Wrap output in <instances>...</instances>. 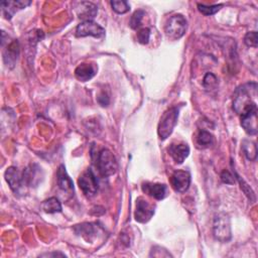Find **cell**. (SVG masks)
Listing matches in <instances>:
<instances>
[{"label": "cell", "instance_id": "1", "mask_svg": "<svg viewBox=\"0 0 258 258\" xmlns=\"http://www.w3.org/2000/svg\"><path fill=\"white\" fill-rule=\"evenodd\" d=\"M257 84L255 82L246 83L238 87L234 93L233 109L237 114H241L248 106L256 103Z\"/></svg>", "mask_w": 258, "mask_h": 258}, {"label": "cell", "instance_id": "2", "mask_svg": "<svg viewBox=\"0 0 258 258\" xmlns=\"http://www.w3.org/2000/svg\"><path fill=\"white\" fill-rule=\"evenodd\" d=\"M178 113L179 109L177 107H171L162 114L157 127V133L161 140H165L172 133L177 123Z\"/></svg>", "mask_w": 258, "mask_h": 258}, {"label": "cell", "instance_id": "3", "mask_svg": "<svg viewBox=\"0 0 258 258\" xmlns=\"http://www.w3.org/2000/svg\"><path fill=\"white\" fill-rule=\"evenodd\" d=\"M96 165L100 174L104 177L111 176L116 173L118 169V163L114 154L107 148H104L99 151L97 154Z\"/></svg>", "mask_w": 258, "mask_h": 258}, {"label": "cell", "instance_id": "4", "mask_svg": "<svg viewBox=\"0 0 258 258\" xmlns=\"http://www.w3.org/2000/svg\"><path fill=\"white\" fill-rule=\"evenodd\" d=\"M187 27V21L181 14L172 15L164 26V31L168 39L177 40L181 38Z\"/></svg>", "mask_w": 258, "mask_h": 258}, {"label": "cell", "instance_id": "5", "mask_svg": "<svg viewBox=\"0 0 258 258\" xmlns=\"http://www.w3.org/2000/svg\"><path fill=\"white\" fill-rule=\"evenodd\" d=\"M213 231L215 238L221 242H228L231 239V224L230 219L226 214L221 213L215 217Z\"/></svg>", "mask_w": 258, "mask_h": 258}, {"label": "cell", "instance_id": "6", "mask_svg": "<svg viewBox=\"0 0 258 258\" xmlns=\"http://www.w3.org/2000/svg\"><path fill=\"white\" fill-rule=\"evenodd\" d=\"M241 126L247 134H257V104L253 103L248 106L241 114Z\"/></svg>", "mask_w": 258, "mask_h": 258}, {"label": "cell", "instance_id": "7", "mask_svg": "<svg viewBox=\"0 0 258 258\" xmlns=\"http://www.w3.org/2000/svg\"><path fill=\"white\" fill-rule=\"evenodd\" d=\"M78 183L86 197H93L98 190V180L91 168L85 170L79 177Z\"/></svg>", "mask_w": 258, "mask_h": 258}, {"label": "cell", "instance_id": "8", "mask_svg": "<svg viewBox=\"0 0 258 258\" xmlns=\"http://www.w3.org/2000/svg\"><path fill=\"white\" fill-rule=\"evenodd\" d=\"M105 35V29L94 22L93 20L83 21L76 28V36L77 37H85V36H94L97 38L103 37Z\"/></svg>", "mask_w": 258, "mask_h": 258}, {"label": "cell", "instance_id": "9", "mask_svg": "<svg viewBox=\"0 0 258 258\" xmlns=\"http://www.w3.org/2000/svg\"><path fill=\"white\" fill-rule=\"evenodd\" d=\"M154 215V207L149 204L144 198L139 197L136 200V208L134 212V218L139 223L148 222Z\"/></svg>", "mask_w": 258, "mask_h": 258}, {"label": "cell", "instance_id": "10", "mask_svg": "<svg viewBox=\"0 0 258 258\" xmlns=\"http://www.w3.org/2000/svg\"><path fill=\"white\" fill-rule=\"evenodd\" d=\"M172 188L177 192H184L190 184V173L187 170H176L170 177Z\"/></svg>", "mask_w": 258, "mask_h": 258}, {"label": "cell", "instance_id": "11", "mask_svg": "<svg viewBox=\"0 0 258 258\" xmlns=\"http://www.w3.org/2000/svg\"><path fill=\"white\" fill-rule=\"evenodd\" d=\"M74 9L78 17L84 21L92 20L98 13L97 6L94 3L88 1H81L76 3Z\"/></svg>", "mask_w": 258, "mask_h": 258}, {"label": "cell", "instance_id": "12", "mask_svg": "<svg viewBox=\"0 0 258 258\" xmlns=\"http://www.w3.org/2000/svg\"><path fill=\"white\" fill-rule=\"evenodd\" d=\"M5 179L8 182L10 188L16 194L19 192L21 187L24 185L23 172H20L16 167L10 166L5 171Z\"/></svg>", "mask_w": 258, "mask_h": 258}, {"label": "cell", "instance_id": "13", "mask_svg": "<svg viewBox=\"0 0 258 258\" xmlns=\"http://www.w3.org/2000/svg\"><path fill=\"white\" fill-rule=\"evenodd\" d=\"M31 2L30 1H23V0H7V1H2L1 2V8H2V12L3 15L6 19H11L12 16L15 14V12H17L20 9L25 8L26 6L30 5Z\"/></svg>", "mask_w": 258, "mask_h": 258}, {"label": "cell", "instance_id": "14", "mask_svg": "<svg viewBox=\"0 0 258 258\" xmlns=\"http://www.w3.org/2000/svg\"><path fill=\"white\" fill-rule=\"evenodd\" d=\"M143 192L148 196L154 198L155 200H163L167 195V186L163 183H152V182H144L142 183Z\"/></svg>", "mask_w": 258, "mask_h": 258}, {"label": "cell", "instance_id": "15", "mask_svg": "<svg viewBox=\"0 0 258 258\" xmlns=\"http://www.w3.org/2000/svg\"><path fill=\"white\" fill-rule=\"evenodd\" d=\"M19 55V42L17 39L12 40L3 51V60L8 68H13Z\"/></svg>", "mask_w": 258, "mask_h": 258}, {"label": "cell", "instance_id": "16", "mask_svg": "<svg viewBox=\"0 0 258 258\" xmlns=\"http://www.w3.org/2000/svg\"><path fill=\"white\" fill-rule=\"evenodd\" d=\"M168 152L172 159L175 161V163L180 164L184 161V159L189 154V147L186 143H180V144H171L168 148Z\"/></svg>", "mask_w": 258, "mask_h": 258}, {"label": "cell", "instance_id": "17", "mask_svg": "<svg viewBox=\"0 0 258 258\" xmlns=\"http://www.w3.org/2000/svg\"><path fill=\"white\" fill-rule=\"evenodd\" d=\"M97 69L92 63H81L75 70V76L81 82H87L96 75Z\"/></svg>", "mask_w": 258, "mask_h": 258}, {"label": "cell", "instance_id": "18", "mask_svg": "<svg viewBox=\"0 0 258 258\" xmlns=\"http://www.w3.org/2000/svg\"><path fill=\"white\" fill-rule=\"evenodd\" d=\"M56 180H57V185L60 189L64 191H74V183L71 177L68 175L66 167L63 164H60L57 172H56Z\"/></svg>", "mask_w": 258, "mask_h": 258}, {"label": "cell", "instance_id": "19", "mask_svg": "<svg viewBox=\"0 0 258 258\" xmlns=\"http://www.w3.org/2000/svg\"><path fill=\"white\" fill-rule=\"evenodd\" d=\"M76 228L80 229L79 230H76L77 234L78 235H81L82 237H84L86 240L88 241H91L93 237L96 236V232H97V228L95 227V224H92V223H85V224H82V225H78Z\"/></svg>", "mask_w": 258, "mask_h": 258}, {"label": "cell", "instance_id": "20", "mask_svg": "<svg viewBox=\"0 0 258 258\" xmlns=\"http://www.w3.org/2000/svg\"><path fill=\"white\" fill-rule=\"evenodd\" d=\"M41 208L45 213H48V214H54V213L61 212L60 202L58 201V199H56L54 197L43 201V203L41 204Z\"/></svg>", "mask_w": 258, "mask_h": 258}, {"label": "cell", "instance_id": "21", "mask_svg": "<svg viewBox=\"0 0 258 258\" xmlns=\"http://www.w3.org/2000/svg\"><path fill=\"white\" fill-rule=\"evenodd\" d=\"M214 144V136L207 130L202 129L197 136V145L201 148H208Z\"/></svg>", "mask_w": 258, "mask_h": 258}, {"label": "cell", "instance_id": "22", "mask_svg": "<svg viewBox=\"0 0 258 258\" xmlns=\"http://www.w3.org/2000/svg\"><path fill=\"white\" fill-rule=\"evenodd\" d=\"M242 150L249 160H255L257 157V146L256 143L251 140H243L242 141Z\"/></svg>", "mask_w": 258, "mask_h": 258}, {"label": "cell", "instance_id": "23", "mask_svg": "<svg viewBox=\"0 0 258 258\" xmlns=\"http://www.w3.org/2000/svg\"><path fill=\"white\" fill-rule=\"evenodd\" d=\"M234 175L236 176V178H237V180L239 181V183H240V187H241V189L244 191V194L247 196V198L251 201V202H255L256 201V197H255V194H254V191L252 190V188L250 187V185L236 172V171H234Z\"/></svg>", "mask_w": 258, "mask_h": 258}, {"label": "cell", "instance_id": "24", "mask_svg": "<svg viewBox=\"0 0 258 258\" xmlns=\"http://www.w3.org/2000/svg\"><path fill=\"white\" fill-rule=\"evenodd\" d=\"M112 9L118 14H124L130 10V5L123 0H114L110 2Z\"/></svg>", "mask_w": 258, "mask_h": 258}, {"label": "cell", "instance_id": "25", "mask_svg": "<svg viewBox=\"0 0 258 258\" xmlns=\"http://www.w3.org/2000/svg\"><path fill=\"white\" fill-rule=\"evenodd\" d=\"M222 7H223V4H217V5L198 4V9H199V11H200L202 14L206 15V16L214 15V14L217 13Z\"/></svg>", "mask_w": 258, "mask_h": 258}, {"label": "cell", "instance_id": "26", "mask_svg": "<svg viewBox=\"0 0 258 258\" xmlns=\"http://www.w3.org/2000/svg\"><path fill=\"white\" fill-rule=\"evenodd\" d=\"M144 15H145L144 10H142V9L136 10V11L132 14V16H131V18H130V22H129L130 27H131L132 29H137V28L141 25V21H142Z\"/></svg>", "mask_w": 258, "mask_h": 258}, {"label": "cell", "instance_id": "27", "mask_svg": "<svg viewBox=\"0 0 258 258\" xmlns=\"http://www.w3.org/2000/svg\"><path fill=\"white\" fill-rule=\"evenodd\" d=\"M203 85L206 89H215L218 85V79L214 74L208 73L204 78Z\"/></svg>", "mask_w": 258, "mask_h": 258}, {"label": "cell", "instance_id": "28", "mask_svg": "<svg viewBox=\"0 0 258 258\" xmlns=\"http://www.w3.org/2000/svg\"><path fill=\"white\" fill-rule=\"evenodd\" d=\"M244 42L249 47H257V44H258L257 32L256 31L247 32L244 37Z\"/></svg>", "mask_w": 258, "mask_h": 258}, {"label": "cell", "instance_id": "29", "mask_svg": "<svg viewBox=\"0 0 258 258\" xmlns=\"http://www.w3.org/2000/svg\"><path fill=\"white\" fill-rule=\"evenodd\" d=\"M150 38V29L147 27L141 28L137 31V40L141 44H147Z\"/></svg>", "mask_w": 258, "mask_h": 258}, {"label": "cell", "instance_id": "30", "mask_svg": "<svg viewBox=\"0 0 258 258\" xmlns=\"http://www.w3.org/2000/svg\"><path fill=\"white\" fill-rule=\"evenodd\" d=\"M221 179H222L223 182H225L227 184H233L235 182L233 174L231 172H229L228 170H224L221 173Z\"/></svg>", "mask_w": 258, "mask_h": 258}, {"label": "cell", "instance_id": "31", "mask_svg": "<svg viewBox=\"0 0 258 258\" xmlns=\"http://www.w3.org/2000/svg\"><path fill=\"white\" fill-rule=\"evenodd\" d=\"M97 100H98L99 104H100L101 106H103V107L108 106V104H109V102H110L108 95H107V94H105V93H101V94L98 96Z\"/></svg>", "mask_w": 258, "mask_h": 258}, {"label": "cell", "instance_id": "32", "mask_svg": "<svg viewBox=\"0 0 258 258\" xmlns=\"http://www.w3.org/2000/svg\"><path fill=\"white\" fill-rule=\"evenodd\" d=\"M41 257H43V256H46V257H50V256H61V257H63V256H66L64 254H62V253H60V252H53V253H45V254H41L40 255Z\"/></svg>", "mask_w": 258, "mask_h": 258}]
</instances>
